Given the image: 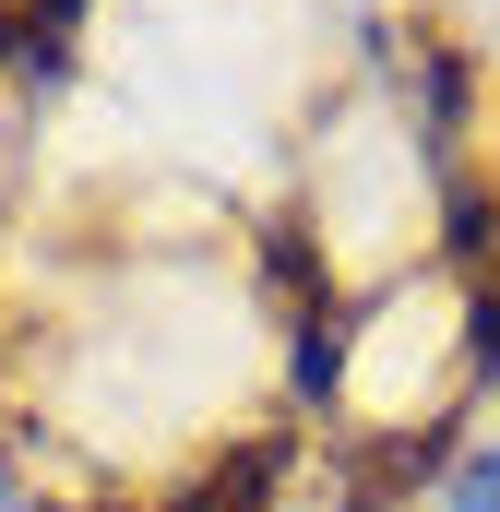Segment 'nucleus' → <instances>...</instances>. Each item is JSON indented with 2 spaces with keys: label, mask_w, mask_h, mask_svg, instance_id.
Listing matches in <instances>:
<instances>
[{
  "label": "nucleus",
  "mask_w": 500,
  "mask_h": 512,
  "mask_svg": "<svg viewBox=\"0 0 500 512\" xmlns=\"http://www.w3.org/2000/svg\"><path fill=\"white\" fill-rule=\"evenodd\" d=\"M0 512H48L36 489H24V465H12V441H0Z\"/></svg>",
  "instance_id": "obj_1"
}]
</instances>
